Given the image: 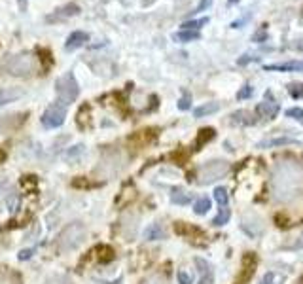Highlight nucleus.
Instances as JSON below:
<instances>
[{
	"instance_id": "f3484780",
	"label": "nucleus",
	"mask_w": 303,
	"mask_h": 284,
	"mask_svg": "<svg viewBox=\"0 0 303 284\" xmlns=\"http://www.w3.org/2000/svg\"><path fill=\"white\" fill-rule=\"evenodd\" d=\"M165 229H163V226L161 224H157V222H153V224H150V226L144 229V239L146 241H159V239H165Z\"/></svg>"
},
{
	"instance_id": "473e14b6",
	"label": "nucleus",
	"mask_w": 303,
	"mask_h": 284,
	"mask_svg": "<svg viewBox=\"0 0 303 284\" xmlns=\"http://www.w3.org/2000/svg\"><path fill=\"white\" fill-rule=\"evenodd\" d=\"M252 93H254V87L252 85H243L239 91H237V101H245V99H248V97H252Z\"/></svg>"
},
{
	"instance_id": "9d476101",
	"label": "nucleus",
	"mask_w": 303,
	"mask_h": 284,
	"mask_svg": "<svg viewBox=\"0 0 303 284\" xmlns=\"http://www.w3.org/2000/svg\"><path fill=\"white\" fill-rule=\"evenodd\" d=\"M87 40H89V34H87V32H84V30H74L70 36L66 38L65 51H76V49H80Z\"/></svg>"
},
{
	"instance_id": "423d86ee",
	"label": "nucleus",
	"mask_w": 303,
	"mask_h": 284,
	"mask_svg": "<svg viewBox=\"0 0 303 284\" xmlns=\"http://www.w3.org/2000/svg\"><path fill=\"white\" fill-rule=\"evenodd\" d=\"M66 118V108L65 104L61 103H53L46 108V112L42 114V125L46 129H57L65 123Z\"/></svg>"
},
{
	"instance_id": "a18cd8bd",
	"label": "nucleus",
	"mask_w": 303,
	"mask_h": 284,
	"mask_svg": "<svg viewBox=\"0 0 303 284\" xmlns=\"http://www.w3.org/2000/svg\"><path fill=\"white\" fill-rule=\"evenodd\" d=\"M288 248H294V250H296V248H303V233H302L300 237H298V241H296L294 245L288 246Z\"/></svg>"
},
{
	"instance_id": "f704fd0d",
	"label": "nucleus",
	"mask_w": 303,
	"mask_h": 284,
	"mask_svg": "<svg viewBox=\"0 0 303 284\" xmlns=\"http://www.w3.org/2000/svg\"><path fill=\"white\" fill-rule=\"evenodd\" d=\"M36 53H38V55H42L40 59L44 61V66L51 65V51H49V49H46V47H38Z\"/></svg>"
},
{
	"instance_id": "aec40b11",
	"label": "nucleus",
	"mask_w": 303,
	"mask_h": 284,
	"mask_svg": "<svg viewBox=\"0 0 303 284\" xmlns=\"http://www.w3.org/2000/svg\"><path fill=\"white\" fill-rule=\"evenodd\" d=\"M199 38H201L199 30H180V32H174V34H172V40H174V42H180V44L195 42Z\"/></svg>"
},
{
	"instance_id": "c85d7f7f",
	"label": "nucleus",
	"mask_w": 303,
	"mask_h": 284,
	"mask_svg": "<svg viewBox=\"0 0 303 284\" xmlns=\"http://www.w3.org/2000/svg\"><path fill=\"white\" fill-rule=\"evenodd\" d=\"M298 142L296 139H290V137H283V139H273V141H264L260 142V148H271V146H283V144H294Z\"/></svg>"
},
{
	"instance_id": "4be33fe9",
	"label": "nucleus",
	"mask_w": 303,
	"mask_h": 284,
	"mask_svg": "<svg viewBox=\"0 0 303 284\" xmlns=\"http://www.w3.org/2000/svg\"><path fill=\"white\" fill-rule=\"evenodd\" d=\"M21 277L13 271H9L8 267H0V284H19Z\"/></svg>"
},
{
	"instance_id": "393cba45",
	"label": "nucleus",
	"mask_w": 303,
	"mask_h": 284,
	"mask_svg": "<svg viewBox=\"0 0 303 284\" xmlns=\"http://www.w3.org/2000/svg\"><path fill=\"white\" fill-rule=\"evenodd\" d=\"M229 218H231V212H229V208L227 207H220V212H218V216L212 220V226H226L227 222H229Z\"/></svg>"
},
{
	"instance_id": "6ab92c4d",
	"label": "nucleus",
	"mask_w": 303,
	"mask_h": 284,
	"mask_svg": "<svg viewBox=\"0 0 303 284\" xmlns=\"http://www.w3.org/2000/svg\"><path fill=\"white\" fill-rule=\"evenodd\" d=\"M91 254H95L97 262H101V264H108L110 260H114V250L106 245H101V246H97V248H93Z\"/></svg>"
},
{
	"instance_id": "f8f14e48",
	"label": "nucleus",
	"mask_w": 303,
	"mask_h": 284,
	"mask_svg": "<svg viewBox=\"0 0 303 284\" xmlns=\"http://www.w3.org/2000/svg\"><path fill=\"white\" fill-rule=\"evenodd\" d=\"M25 122V114H11V116H2L0 118V133H9L17 129L21 123Z\"/></svg>"
},
{
	"instance_id": "6e6552de",
	"label": "nucleus",
	"mask_w": 303,
	"mask_h": 284,
	"mask_svg": "<svg viewBox=\"0 0 303 284\" xmlns=\"http://www.w3.org/2000/svg\"><path fill=\"white\" fill-rule=\"evenodd\" d=\"M256 112L260 118H265V120H273L279 114V104L271 99V93H265V101L256 106Z\"/></svg>"
},
{
	"instance_id": "0eeeda50",
	"label": "nucleus",
	"mask_w": 303,
	"mask_h": 284,
	"mask_svg": "<svg viewBox=\"0 0 303 284\" xmlns=\"http://www.w3.org/2000/svg\"><path fill=\"white\" fill-rule=\"evenodd\" d=\"M78 13H80V6L70 2V4L63 6V8H57L55 11H51V13L46 17V21L47 23H63V21H66V19L76 17Z\"/></svg>"
},
{
	"instance_id": "a878e982",
	"label": "nucleus",
	"mask_w": 303,
	"mask_h": 284,
	"mask_svg": "<svg viewBox=\"0 0 303 284\" xmlns=\"http://www.w3.org/2000/svg\"><path fill=\"white\" fill-rule=\"evenodd\" d=\"M208 210H210V199L208 197H201L195 201V205H193V212L195 214L203 216V214H207Z\"/></svg>"
},
{
	"instance_id": "37998d69",
	"label": "nucleus",
	"mask_w": 303,
	"mask_h": 284,
	"mask_svg": "<svg viewBox=\"0 0 303 284\" xmlns=\"http://www.w3.org/2000/svg\"><path fill=\"white\" fill-rule=\"evenodd\" d=\"M250 61H258V57H250V55H243L241 59H237V65H246V63H250Z\"/></svg>"
},
{
	"instance_id": "2eb2a0df",
	"label": "nucleus",
	"mask_w": 303,
	"mask_h": 284,
	"mask_svg": "<svg viewBox=\"0 0 303 284\" xmlns=\"http://www.w3.org/2000/svg\"><path fill=\"white\" fill-rule=\"evenodd\" d=\"M155 129H144V131H137L133 137H129V142L131 144H137V146H144L155 139Z\"/></svg>"
},
{
	"instance_id": "f257e3e1",
	"label": "nucleus",
	"mask_w": 303,
	"mask_h": 284,
	"mask_svg": "<svg viewBox=\"0 0 303 284\" xmlns=\"http://www.w3.org/2000/svg\"><path fill=\"white\" fill-rule=\"evenodd\" d=\"M271 188L277 201H292L303 191V167L300 163H279L273 170Z\"/></svg>"
},
{
	"instance_id": "b1692460",
	"label": "nucleus",
	"mask_w": 303,
	"mask_h": 284,
	"mask_svg": "<svg viewBox=\"0 0 303 284\" xmlns=\"http://www.w3.org/2000/svg\"><path fill=\"white\" fill-rule=\"evenodd\" d=\"M170 203H174V205H189L191 203V195L186 193V191H182V189H172Z\"/></svg>"
},
{
	"instance_id": "4c0bfd02",
	"label": "nucleus",
	"mask_w": 303,
	"mask_h": 284,
	"mask_svg": "<svg viewBox=\"0 0 303 284\" xmlns=\"http://www.w3.org/2000/svg\"><path fill=\"white\" fill-rule=\"evenodd\" d=\"M265 40H267V28L265 27H262L258 32L252 34V42H258V44H260V42H265Z\"/></svg>"
},
{
	"instance_id": "a211bd4d",
	"label": "nucleus",
	"mask_w": 303,
	"mask_h": 284,
	"mask_svg": "<svg viewBox=\"0 0 303 284\" xmlns=\"http://www.w3.org/2000/svg\"><path fill=\"white\" fill-rule=\"evenodd\" d=\"M214 129L212 127H205V129H201L197 135V139H195V144H193V150H201L207 142H210L212 139H214Z\"/></svg>"
},
{
	"instance_id": "bb28decb",
	"label": "nucleus",
	"mask_w": 303,
	"mask_h": 284,
	"mask_svg": "<svg viewBox=\"0 0 303 284\" xmlns=\"http://www.w3.org/2000/svg\"><path fill=\"white\" fill-rule=\"evenodd\" d=\"M207 23H208V17L191 19V21H186V23H182V30H199L201 27H205Z\"/></svg>"
},
{
	"instance_id": "1a4fd4ad",
	"label": "nucleus",
	"mask_w": 303,
	"mask_h": 284,
	"mask_svg": "<svg viewBox=\"0 0 303 284\" xmlns=\"http://www.w3.org/2000/svg\"><path fill=\"white\" fill-rule=\"evenodd\" d=\"M193 262H195V265H197V269H199V275H201L199 284H212L214 283V271H212V265L208 264L207 260H203V258H195Z\"/></svg>"
},
{
	"instance_id": "7c9ffc66",
	"label": "nucleus",
	"mask_w": 303,
	"mask_h": 284,
	"mask_svg": "<svg viewBox=\"0 0 303 284\" xmlns=\"http://www.w3.org/2000/svg\"><path fill=\"white\" fill-rule=\"evenodd\" d=\"M142 284H169V281H167V277L163 273H153L150 277H146L142 281Z\"/></svg>"
},
{
	"instance_id": "e433bc0d",
	"label": "nucleus",
	"mask_w": 303,
	"mask_h": 284,
	"mask_svg": "<svg viewBox=\"0 0 303 284\" xmlns=\"http://www.w3.org/2000/svg\"><path fill=\"white\" fill-rule=\"evenodd\" d=\"M286 116H288V118H294V120H298V122L303 123V110H302V108H290V110H286Z\"/></svg>"
},
{
	"instance_id": "ea45409f",
	"label": "nucleus",
	"mask_w": 303,
	"mask_h": 284,
	"mask_svg": "<svg viewBox=\"0 0 303 284\" xmlns=\"http://www.w3.org/2000/svg\"><path fill=\"white\" fill-rule=\"evenodd\" d=\"M189 106H191V97H189V93H184V97L178 101V108L180 110H188Z\"/></svg>"
},
{
	"instance_id": "5701e85b",
	"label": "nucleus",
	"mask_w": 303,
	"mask_h": 284,
	"mask_svg": "<svg viewBox=\"0 0 303 284\" xmlns=\"http://www.w3.org/2000/svg\"><path fill=\"white\" fill-rule=\"evenodd\" d=\"M220 110V104L218 103H207L203 104V106H199V108H195L193 110V116L195 118H205V116H210V114H214Z\"/></svg>"
},
{
	"instance_id": "f03ea898",
	"label": "nucleus",
	"mask_w": 303,
	"mask_h": 284,
	"mask_svg": "<svg viewBox=\"0 0 303 284\" xmlns=\"http://www.w3.org/2000/svg\"><path fill=\"white\" fill-rule=\"evenodd\" d=\"M2 68H4L9 76L28 78V76L36 74L38 57L36 53H30V51H21V53H15V55H9L8 59L2 63Z\"/></svg>"
},
{
	"instance_id": "ddd939ff",
	"label": "nucleus",
	"mask_w": 303,
	"mask_h": 284,
	"mask_svg": "<svg viewBox=\"0 0 303 284\" xmlns=\"http://www.w3.org/2000/svg\"><path fill=\"white\" fill-rule=\"evenodd\" d=\"M264 70L267 72H303V61H288V63H279V65H265Z\"/></svg>"
},
{
	"instance_id": "dca6fc26",
	"label": "nucleus",
	"mask_w": 303,
	"mask_h": 284,
	"mask_svg": "<svg viewBox=\"0 0 303 284\" xmlns=\"http://www.w3.org/2000/svg\"><path fill=\"white\" fill-rule=\"evenodd\" d=\"M256 256L252 254H246L245 258H243V273H241V283H246L252 275H254L256 271Z\"/></svg>"
},
{
	"instance_id": "49530a36",
	"label": "nucleus",
	"mask_w": 303,
	"mask_h": 284,
	"mask_svg": "<svg viewBox=\"0 0 303 284\" xmlns=\"http://www.w3.org/2000/svg\"><path fill=\"white\" fill-rule=\"evenodd\" d=\"M273 277H275L273 273H267L264 279H262V283H260V284H273Z\"/></svg>"
},
{
	"instance_id": "c9c22d12",
	"label": "nucleus",
	"mask_w": 303,
	"mask_h": 284,
	"mask_svg": "<svg viewBox=\"0 0 303 284\" xmlns=\"http://www.w3.org/2000/svg\"><path fill=\"white\" fill-rule=\"evenodd\" d=\"M176 279H178V284H193V279H191V275L186 273L184 269H180L178 273H176Z\"/></svg>"
},
{
	"instance_id": "412c9836",
	"label": "nucleus",
	"mask_w": 303,
	"mask_h": 284,
	"mask_svg": "<svg viewBox=\"0 0 303 284\" xmlns=\"http://www.w3.org/2000/svg\"><path fill=\"white\" fill-rule=\"evenodd\" d=\"M89 104H84L80 110H78V118H76V123L80 129H87L91 125V120H89Z\"/></svg>"
},
{
	"instance_id": "8fccbe9b",
	"label": "nucleus",
	"mask_w": 303,
	"mask_h": 284,
	"mask_svg": "<svg viewBox=\"0 0 303 284\" xmlns=\"http://www.w3.org/2000/svg\"><path fill=\"white\" fill-rule=\"evenodd\" d=\"M302 15H303V9H302Z\"/></svg>"
},
{
	"instance_id": "4468645a",
	"label": "nucleus",
	"mask_w": 303,
	"mask_h": 284,
	"mask_svg": "<svg viewBox=\"0 0 303 284\" xmlns=\"http://www.w3.org/2000/svg\"><path fill=\"white\" fill-rule=\"evenodd\" d=\"M23 95H25V91L19 89V87H4V89H0V106L15 103V101L21 99Z\"/></svg>"
},
{
	"instance_id": "79ce46f5",
	"label": "nucleus",
	"mask_w": 303,
	"mask_h": 284,
	"mask_svg": "<svg viewBox=\"0 0 303 284\" xmlns=\"http://www.w3.org/2000/svg\"><path fill=\"white\" fill-rule=\"evenodd\" d=\"M212 6V0H201V4H199L197 8L193 9L191 13H199V11H205V9H208Z\"/></svg>"
},
{
	"instance_id": "09e8293b",
	"label": "nucleus",
	"mask_w": 303,
	"mask_h": 284,
	"mask_svg": "<svg viewBox=\"0 0 303 284\" xmlns=\"http://www.w3.org/2000/svg\"><path fill=\"white\" fill-rule=\"evenodd\" d=\"M233 2H235V0H229V4H233Z\"/></svg>"
},
{
	"instance_id": "20e7f679",
	"label": "nucleus",
	"mask_w": 303,
	"mask_h": 284,
	"mask_svg": "<svg viewBox=\"0 0 303 284\" xmlns=\"http://www.w3.org/2000/svg\"><path fill=\"white\" fill-rule=\"evenodd\" d=\"M229 163L227 161H210L207 165H201L195 172V178H197V184L201 186H207V184H212L216 180L224 178L227 172H229Z\"/></svg>"
},
{
	"instance_id": "9b49d317",
	"label": "nucleus",
	"mask_w": 303,
	"mask_h": 284,
	"mask_svg": "<svg viewBox=\"0 0 303 284\" xmlns=\"http://www.w3.org/2000/svg\"><path fill=\"white\" fill-rule=\"evenodd\" d=\"M174 231L182 237H188L189 241L195 239V237H197V239H205V233H203L199 227L191 226V224H186V222H176V224H174Z\"/></svg>"
},
{
	"instance_id": "a19ab883",
	"label": "nucleus",
	"mask_w": 303,
	"mask_h": 284,
	"mask_svg": "<svg viewBox=\"0 0 303 284\" xmlns=\"http://www.w3.org/2000/svg\"><path fill=\"white\" fill-rule=\"evenodd\" d=\"M32 254H34V248H25V250H21V252H19L17 258L21 260V262H25V260H30Z\"/></svg>"
},
{
	"instance_id": "7ed1b4c3",
	"label": "nucleus",
	"mask_w": 303,
	"mask_h": 284,
	"mask_svg": "<svg viewBox=\"0 0 303 284\" xmlns=\"http://www.w3.org/2000/svg\"><path fill=\"white\" fill-rule=\"evenodd\" d=\"M85 235H87V229L82 222H72L70 226H66L63 229V233L59 235V250L61 252H70V250H76L78 246L85 241Z\"/></svg>"
},
{
	"instance_id": "c03bdc74",
	"label": "nucleus",
	"mask_w": 303,
	"mask_h": 284,
	"mask_svg": "<svg viewBox=\"0 0 303 284\" xmlns=\"http://www.w3.org/2000/svg\"><path fill=\"white\" fill-rule=\"evenodd\" d=\"M248 19H250V13H248V15H245V17H241V19H237V21H233V23H231V28H239L241 25H245Z\"/></svg>"
},
{
	"instance_id": "de8ad7c7",
	"label": "nucleus",
	"mask_w": 303,
	"mask_h": 284,
	"mask_svg": "<svg viewBox=\"0 0 303 284\" xmlns=\"http://www.w3.org/2000/svg\"><path fill=\"white\" fill-rule=\"evenodd\" d=\"M27 0H17V6H19V11H23V13H25V11H27Z\"/></svg>"
},
{
	"instance_id": "39448f33",
	"label": "nucleus",
	"mask_w": 303,
	"mask_h": 284,
	"mask_svg": "<svg viewBox=\"0 0 303 284\" xmlns=\"http://www.w3.org/2000/svg\"><path fill=\"white\" fill-rule=\"evenodd\" d=\"M55 91L57 99L61 104H72L80 95V85L76 82V78L72 72H65L59 80L55 82Z\"/></svg>"
},
{
	"instance_id": "cd10ccee",
	"label": "nucleus",
	"mask_w": 303,
	"mask_h": 284,
	"mask_svg": "<svg viewBox=\"0 0 303 284\" xmlns=\"http://www.w3.org/2000/svg\"><path fill=\"white\" fill-rule=\"evenodd\" d=\"M4 203H6V207H8L9 212H15L19 208V205H21V201H19V195L11 189L8 195H6V199H4Z\"/></svg>"
},
{
	"instance_id": "c756f323",
	"label": "nucleus",
	"mask_w": 303,
	"mask_h": 284,
	"mask_svg": "<svg viewBox=\"0 0 303 284\" xmlns=\"http://www.w3.org/2000/svg\"><path fill=\"white\" fill-rule=\"evenodd\" d=\"M85 146L84 144H78V146H72V148H68V150L65 151V157L68 161H76L82 153H84Z\"/></svg>"
},
{
	"instance_id": "2f4dec72",
	"label": "nucleus",
	"mask_w": 303,
	"mask_h": 284,
	"mask_svg": "<svg viewBox=\"0 0 303 284\" xmlns=\"http://www.w3.org/2000/svg\"><path fill=\"white\" fill-rule=\"evenodd\" d=\"M214 199L220 207H227V189L226 188H216L214 189Z\"/></svg>"
},
{
	"instance_id": "72a5a7b5",
	"label": "nucleus",
	"mask_w": 303,
	"mask_h": 284,
	"mask_svg": "<svg viewBox=\"0 0 303 284\" xmlns=\"http://www.w3.org/2000/svg\"><path fill=\"white\" fill-rule=\"evenodd\" d=\"M288 93L292 95L294 99H303V84H290Z\"/></svg>"
},
{
	"instance_id": "58836bf2",
	"label": "nucleus",
	"mask_w": 303,
	"mask_h": 284,
	"mask_svg": "<svg viewBox=\"0 0 303 284\" xmlns=\"http://www.w3.org/2000/svg\"><path fill=\"white\" fill-rule=\"evenodd\" d=\"M46 284H70V281L66 277H63V275H53V277L47 279Z\"/></svg>"
}]
</instances>
